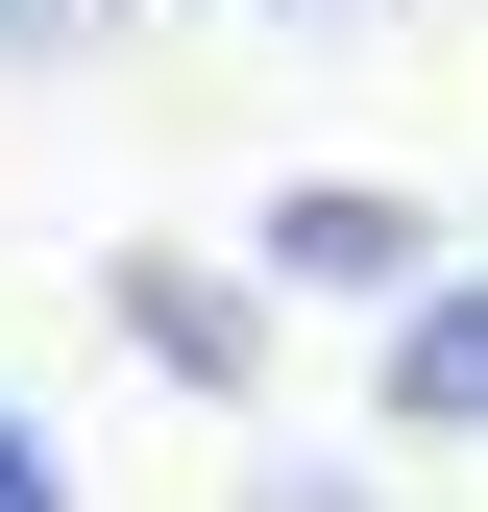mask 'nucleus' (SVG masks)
I'll use <instances>...</instances> for the list:
<instances>
[{"mask_svg":"<svg viewBox=\"0 0 488 512\" xmlns=\"http://www.w3.org/2000/svg\"><path fill=\"white\" fill-rule=\"evenodd\" d=\"M122 342H147L171 391H244V366H269V293L196 269V244H147V269H122Z\"/></svg>","mask_w":488,"mask_h":512,"instance_id":"nucleus-1","label":"nucleus"},{"mask_svg":"<svg viewBox=\"0 0 488 512\" xmlns=\"http://www.w3.org/2000/svg\"><path fill=\"white\" fill-rule=\"evenodd\" d=\"M391 415L415 439H488V269H415L391 293Z\"/></svg>","mask_w":488,"mask_h":512,"instance_id":"nucleus-2","label":"nucleus"},{"mask_svg":"<svg viewBox=\"0 0 488 512\" xmlns=\"http://www.w3.org/2000/svg\"><path fill=\"white\" fill-rule=\"evenodd\" d=\"M269 269H293V293H415V196L318 171V196H269Z\"/></svg>","mask_w":488,"mask_h":512,"instance_id":"nucleus-3","label":"nucleus"},{"mask_svg":"<svg viewBox=\"0 0 488 512\" xmlns=\"http://www.w3.org/2000/svg\"><path fill=\"white\" fill-rule=\"evenodd\" d=\"M0 512H74V464L25 439V391H0Z\"/></svg>","mask_w":488,"mask_h":512,"instance_id":"nucleus-4","label":"nucleus"},{"mask_svg":"<svg viewBox=\"0 0 488 512\" xmlns=\"http://www.w3.org/2000/svg\"><path fill=\"white\" fill-rule=\"evenodd\" d=\"M74 25H98V0H0V49H74Z\"/></svg>","mask_w":488,"mask_h":512,"instance_id":"nucleus-5","label":"nucleus"},{"mask_svg":"<svg viewBox=\"0 0 488 512\" xmlns=\"http://www.w3.org/2000/svg\"><path fill=\"white\" fill-rule=\"evenodd\" d=\"M269 512H366V488H318V464H293V488H269Z\"/></svg>","mask_w":488,"mask_h":512,"instance_id":"nucleus-6","label":"nucleus"}]
</instances>
